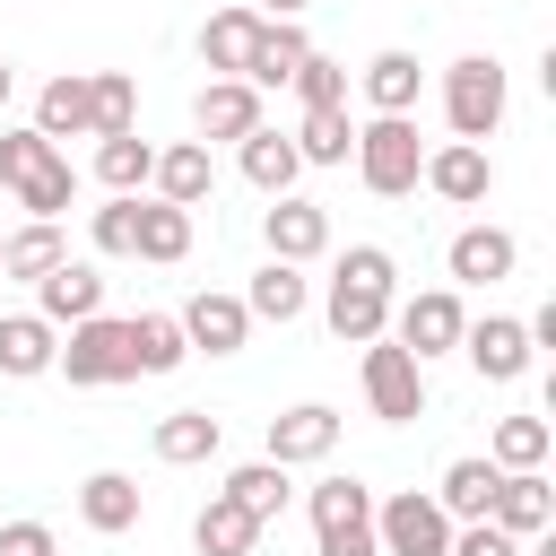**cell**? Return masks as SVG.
I'll return each instance as SVG.
<instances>
[{
    "mask_svg": "<svg viewBox=\"0 0 556 556\" xmlns=\"http://www.w3.org/2000/svg\"><path fill=\"white\" fill-rule=\"evenodd\" d=\"M391 304H400V269H391V252L382 243H348L339 252V269H330V330L348 339V348H365V339H382L391 330Z\"/></svg>",
    "mask_w": 556,
    "mask_h": 556,
    "instance_id": "1",
    "label": "cell"
},
{
    "mask_svg": "<svg viewBox=\"0 0 556 556\" xmlns=\"http://www.w3.org/2000/svg\"><path fill=\"white\" fill-rule=\"evenodd\" d=\"M0 182H9V191H17V208H35V217H61V208H70V191H78V174H70L61 139H43L35 122H26V130H0Z\"/></svg>",
    "mask_w": 556,
    "mask_h": 556,
    "instance_id": "2",
    "label": "cell"
},
{
    "mask_svg": "<svg viewBox=\"0 0 556 556\" xmlns=\"http://www.w3.org/2000/svg\"><path fill=\"white\" fill-rule=\"evenodd\" d=\"M356 182L374 191V200H408L417 191V174H426V139H417V122L408 113H374L365 130H356Z\"/></svg>",
    "mask_w": 556,
    "mask_h": 556,
    "instance_id": "3",
    "label": "cell"
},
{
    "mask_svg": "<svg viewBox=\"0 0 556 556\" xmlns=\"http://www.w3.org/2000/svg\"><path fill=\"white\" fill-rule=\"evenodd\" d=\"M313 556H382L374 547V486L365 478H321L313 486Z\"/></svg>",
    "mask_w": 556,
    "mask_h": 556,
    "instance_id": "4",
    "label": "cell"
},
{
    "mask_svg": "<svg viewBox=\"0 0 556 556\" xmlns=\"http://www.w3.org/2000/svg\"><path fill=\"white\" fill-rule=\"evenodd\" d=\"M443 122H452V139H495V122H504V70L486 61V52H469V61H452L443 70Z\"/></svg>",
    "mask_w": 556,
    "mask_h": 556,
    "instance_id": "5",
    "label": "cell"
},
{
    "mask_svg": "<svg viewBox=\"0 0 556 556\" xmlns=\"http://www.w3.org/2000/svg\"><path fill=\"white\" fill-rule=\"evenodd\" d=\"M52 365H61L70 382H130V374H139V356H130V321H113V313L70 321V348H52Z\"/></svg>",
    "mask_w": 556,
    "mask_h": 556,
    "instance_id": "6",
    "label": "cell"
},
{
    "mask_svg": "<svg viewBox=\"0 0 556 556\" xmlns=\"http://www.w3.org/2000/svg\"><path fill=\"white\" fill-rule=\"evenodd\" d=\"M365 400L382 426H417L426 417V365L400 339H365Z\"/></svg>",
    "mask_w": 556,
    "mask_h": 556,
    "instance_id": "7",
    "label": "cell"
},
{
    "mask_svg": "<svg viewBox=\"0 0 556 556\" xmlns=\"http://www.w3.org/2000/svg\"><path fill=\"white\" fill-rule=\"evenodd\" d=\"M374 547L382 556H443L452 547V513L434 495H417V486L408 495H382L374 504Z\"/></svg>",
    "mask_w": 556,
    "mask_h": 556,
    "instance_id": "8",
    "label": "cell"
},
{
    "mask_svg": "<svg viewBox=\"0 0 556 556\" xmlns=\"http://www.w3.org/2000/svg\"><path fill=\"white\" fill-rule=\"evenodd\" d=\"M391 330H400V348L426 365V356H443V348H460V330H469V313H460V295L452 287H426V295H408V304H391Z\"/></svg>",
    "mask_w": 556,
    "mask_h": 556,
    "instance_id": "9",
    "label": "cell"
},
{
    "mask_svg": "<svg viewBox=\"0 0 556 556\" xmlns=\"http://www.w3.org/2000/svg\"><path fill=\"white\" fill-rule=\"evenodd\" d=\"M434 200H452V208H478L486 191H495V156L478 148V139H443V148H426V174H417Z\"/></svg>",
    "mask_w": 556,
    "mask_h": 556,
    "instance_id": "10",
    "label": "cell"
},
{
    "mask_svg": "<svg viewBox=\"0 0 556 556\" xmlns=\"http://www.w3.org/2000/svg\"><path fill=\"white\" fill-rule=\"evenodd\" d=\"M261 243H269V261H313V252H330V208L321 200H295V191H278L269 200V217H261Z\"/></svg>",
    "mask_w": 556,
    "mask_h": 556,
    "instance_id": "11",
    "label": "cell"
},
{
    "mask_svg": "<svg viewBox=\"0 0 556 556\" xmlns=\"http://www.w3.org/2000/svg\"><path fill=\"white\" fill-rule=\"evenodd\" d=\"M35 313H43L52 330H61V321H87V313H104V269H96V261H70V252H61V261H52L43 278H35Z\"/></svg>",
    "mask_w": 556,
    "mask_h": 556,
    "instance_id": "12",
    "label": "cell"
},
{
    "mask_svg": "<svg viewBox=\"0 0 556 556\" xmlns=\"http://www.w3.org/2000/svg\"><path fill=\"white\" fill-rule=\"evenodd\" d=\"M339 452V408L330 400H304L287 417H269V460L278 469H304V460H330Z\"/></svg>",
    "mask_w": 556,
    "mask_h": 556,
    "instance_id": "13",
    "label": "cell"
},
{
    "mask_svg": "<svg viewBox=\"0 0 556 556\" xmlns=\"http://www.w3.org/2000/svg\"><path fill=\"white\" fill-rule=\"evenodd\" d=\"M460 356H469L486 382H521V374H530V330H521L513 313H486V321L460 330Z\"/></svg>",
    "mask_w": 556,
    "mask_h": 556,
    "instance_id": "14",
    "label": "cell"
},
{
    "mask_svg": "<svg viewBox=\"0 0 556 556\" xmlns=\"http://www.w3.org/2000/svg\"><path fill=\"white\" fill-rule=\"evenodd\" d=\"M486 521H495V530H513V539H539V530L556 521V486H547L539 469H504V478H495V495H486Z\"/></svg>",
    "mask_w": 556,
    "mask_h": 556,
    "instance_id": "15",
    "label": "cell"
},
{
    "mask_svg": "<svg viewBox=\"0 0 556 556\" xmlns=\"http://www.w3.org/2000/svg\"><path fill=\"white\" fill-rule=\"evenodd\" d=\"M35 130L43 139H96V87H87V70H61V78L35 87Z\"/></svg>",
    "mask_w": 556,
    "mask_h": 556,
    "instance_id": "16",
    "label": "cell"
},
{
    "mask_svg": "<svg viewBox=\"0 0 556 556\" xmlns=\"http://www.w3.org/2000/svg\"><path fill=\"white\" fill-rule=\"evenodd\" d=\"M261 26H269V17H261L252 0H226V9H217V17L200 26V61H208L217 78H243V61H252V43H261Z\"/></svg>",
    "mask_w": 556,
    "mask_h": 556,
    "instance_id": "17",
    "label": "cell"
},
{
    "mask_svg": "<svg viewBox=\"0 0 556 556\" xmlns=\"http://www.w3.org/2000/svg\"><path fill=\"white\" fill-rule=\"evenodd\" d=\"M174 321H182V339H191V348H208V356H235V348L252 339V313H243V295H208V287H200V295H191Z\"/></svg>",
    "mask_w": 556,
    "mask_h": 556,
    "instance_id": "18",
    "label": "cell"
},
{
    "mask_svg": "<svg viewBox=\"0 0 556 556\" xmlns=\"http://www.w3.org/2000/svg\"><path fill=\"white\" fill-rule=\"evenodd\" d=\"M191 122H200V139H243V130H261V87L208 78V87L191 96Z\"/></svg>",
    "mask_w": 556,
    "mask_h": 556,
    "instance_id": "19",
    "label": "cell"
},
{
    "mask_svg": "<svg viewBox=\"0 0 556 556\" xmlns=\"http://www.w3.org/2000/svg\"><path fill=\"white\" fill-rule=\"evenodd\" d=\"M148 182H156V200H174V208H200V200L217 191V165H208V139H182V148H156V165H148Z\"/></svg>",
    "mask_w": 556,
    "mask_h": 556,
    "instance_id": "20",
    "label": "cell"
},
{
    "mask_svg": "<svg viewBox=\"0 0 556 556\" xmlns=\"http://www.w3.org/2000/svg\"><path fill=\"white\" fill-rule=\"evenodd\" d=\"M443 261H452V278H460V287H495V278H513V261H521V243H513L504 226H460Z\"/></svg>",
    "mask_w": 556,
    "mask_h": 556,
    "instance_id": "21",
    "label": "cell"
},
{
    "mask_svg": "<svg viewBox=\"0 0 556 556\" xmlns=\"http://www.w3.org/2000/svg\"><path fill=\"white\" fill-rule=\"evenodd\" d=\"M235 148H243V182H252V191H269V200H278V191H295L304 156H295V139H287V130H269V122H261V130H243Z\"/></svg>",
    "mask_w": 556,
    "mask_h": 556,
    "instance_id": "22",
    "label": "cell"
},
{
    "mask_svg": "<svg viewBox=\"0 0 556 556\" xmlns=\"http://www.w3.org/2000/svg\"><path fill=\"white\" fill-rule=\"evenodd\" d=\"M148 443H156V460H165V469H191V460H217V443H226V434H217V417H208V408H174V417H156V434H148Z\"/></svg>",
    "mask_w": 556,
    "mask_h": 556,
    "instance_id": "23",
    "label": "cell"
},
{
    "mask_svg": "<svg viewBox=\"0 0 556 556\" xmlns=\"http://www.w3.org/2000/svg\"><path fill=\"white\" fill-rule=\"evenodd\" d=\"M78 521H87V530H104V539H122V530L139 521V478H122V469H96V478L78 486Z\"/></svg>",
    "mask_w": 556,
    "mask_h": 556,
    "instance_id": "24",
    "label": "cell"
},
{
    "mask_svg": "<svg viewBox=\"0 0 556 556\" xmlns=\"http://www.w3.org/2000/svg\"><path fill=\"white\" fill-rule=\"evenodd\" d=\"M304 52H313V43H304V26H295V17H269V26H261V43H252V61H243V87H287Z\"/></svg>",
    "mask_w": 556,
    "mask_h": 556,
    "instance_id": "25",
    "label": "cell"
},
{
    "mask_svg": "<svg viewBox=\"0 0 556 556\" xmlns=\"http://www.w3.org/2000/svg\"><path fill=\"white\" fill-rule=\"evenodd\" d=\"M191 539H200V556H252V547H261V521H252L235 495H208L200 521H191Z\"/></svg>",
    "mask_w": 556,
    "mask_h": 556,
    "instance_id": "26",
    "label": "cell"
},
{
    "mask_svg": "<svg viewBox=\"0 0 556 556\" xmlns=\"http://www.w3.org/2000/svg\"><path fill=\"white\" fill-rule=\"evenodd\" d=\"M52 348L61 339H52L43 313H0V374H17V382L26 374H52Z\"/></svg>",
    "mask_w": 556,
    "mask_h": 556,
    "instance_id": "27",
    "label": "cell"
},
{
    "mask_svg": "<svg viewBox=\"0 0 556 556\" xmlns=\"http://www.w3.org/2000/svg\"><path fill=\"white\" fill-rule=\"evenodd\" d=\"M130 252H139V261H182V252H191V208H174V200H139Z\"/></svg>",
    "mask_w": 556,
    "mask_h": 556,
    "instance_id": "28",
    "label": "cell"
},
{
    "mask_svg": "<svg viewBox=\"0 0 556 556\" xmlns=\"http://www.w3.org/2000/svg\"><path fill=\"white\" fill-rule=\"evenodd\" d=\"M243 313L287 330V321L304 313V278H295V261H261V269H252V287H243Z\"/></svg>",
    "mask_w": 556,
    "mask_h": 556,
    "instance_id": "29",
    "label": "cell"
},
{
    "mask_svg": "<svg viewBox=\"0 0 556 556\" xmlns=\"http://www.w3.org/2000/svg\"><path fill=\"white\" fill-rule=\"evenodd\" d=\"M348 148H356V122H348V104H304L295 156H304V165H348Z\"/></svg>",
    "mask_w": 556,
    "mask_h": 556,
    "instance_id": "30",
    "label": "cell"
},
{
    "mask_svg": "<svg viewBox=\"0 0 556 556\" xmlns=\"http://www.w3.org/2000/svg\"><path fill=\"white\" fill-rule=\"evenodd\" d=\"M365 104H374V113H408V104H417V52H400V43L374 52V61H365Z\"/></svg>",
    "mask_w": 556,
    "mask_h": 556,
    "instance_id": "31",
    "label": "cell"
},
{
    "mask_svg": "<svg viewBox=\"0 0 556 556\" xmlns=\"http://www.w3.org/2000/svg\"><path fill=\"white\" fill-rule=\"evenodd\" d=\"M130 356H139V374H174L191 356V339L174 313H130Z\"/></svg>",
    "mask_w": 556,
    "mask_h": 556,
    "instance_id": "32",
    "label": "cell"
},
{
    "mask_svg": "<svg viewBox=\"0 0 556 556\" xmlns=\"http://www.w3.org/2000/svg\"><path fill=\"white\" fill-rule=\"evenodd\" d=\"M495 478H504L495 460H452V469H443V486H434V504H443L452 521H486V495H495Z\"/></svg>",
    "mask_w": 556,
    "mask_h": 556,
    "instance_id": "33",
    "label": "cell"
},
{
    "mask_svg": "<svg viewBox=\"0 0 556 556\" xmlns=\"http://www.w3.org/2000/svg\"><path fill=\"white\" fill-rule=\"evenodd\" d=\"M148 165H156V148H148L139 130L96 139V182H104V191H139V182H148Z\"/></svg>",
    "mask_w": 556,
    "mask_h": 556,
    "instance_id": "34",
    "label": "cell"
},
{
    "mask_svg": "<svg viewBox=\"0 0 556 556\" xmlns=\"http://www.w3.org/2000/svg\"><path fill=\"white\" fill-rule=\"evenodd\" d=\"M61 252H70V243H61V226H52V217H35V226H17V235L0 243V269H9V278H43Z\"/></svg>",
    "mask_w": 556,
    "mask_h": 556,
    "instance_id": "35",
    "label": "cell"
},
{
    "mask_svg": "<svg viewBox=\"0 0 556 556\" xmlns=\"http://www.w3.org/2000/svg\"><path fill=\"white\" fill-rule=\"evenodd\" d=\"M226 495H235V504H243L252 521H269V513H287V469H278V460L261 452V460H243V469L226 478Z\"/></svg>",
    "mask_w": 556,
    "mask_h": 556,
    "instance_id": "36",
    "label": "cell"
},
{
    "mask_svg": "<svg viewBox=\"0 0 556 556\" xmlns=\"http://www.w3.org/2000/svg\"><path fill=\"white\" fill-rule=\"evenodd\" d=\"M87 87H96V139L139 130V87H130V70H87Z\"/></svg>",
    "mask_w": 556,
    "mask_h": 556,
    "instance_id": "37",
    "label": "cell"
},
{
    "mask_svg": "<svg viewBox=\"0 0 556 556\" xmlns=\"http://www.w3.org/2000/svg\"><path fill=\"white\" fill-rule=\"evenodd\" d=\"M547 443H556V426H547V417H504L486 460H495V469H539V460H547Z\"/></svg>",
    "mask_w": 556,
    "mask_h": 556,
    "instance_id": "38",
    "label": "cell"
},
{
    "mask_svg": "<svg viewBox=\"0 0 556 556\" xmlns=\"http://www.w3.org/2000/svg\"><path fill=\"white\" fill-rule=\"evenodd\" d=\"M130 226H139V191H113V200L87 217V243H96L104 261H130Z\"/></svg>",
    "mask_w": 556,
    "mask_h": 556,
    "instance_id": "39",
    "label": "cell"
},
{
    "mask_svg": "<svg viewBox=\"0 0 556 556\" xmlns=\"http://www.w3.org/2000/svg\"><path fill=\"white\" fill-rule=\"evenodd\" d=\"M287 87H295V96H304V104H348V70H339V61H330V52H304V61H295V78H287Z\"/></svg>",
    "mask_w": 556,
    "mask_h": 556,
    "instance_id": "40",
    "label": "cell"
},
{
    "mask_svg": "<svg viewBox=\"0 0 556 556\" xmlns=\"http://www.w3.org/2000/svg\"><path fill=\"white\" fill-rule=\"evenodd\" d=\"M443 556H521V539L513 530H495V521H469V530H452V547Z\"/></svg>",
    "mask_w": 556,
    "mask_h": 556,
    "instance_id": "41",
    "label": "cell"
},
{
    "mask_svg": "<svg viewBox=\"0 0 556 556\" xmlns=\"http://www.w3.org/2000/svg\"><path fill=\"white\" fill-rule=\"evenodd\" d=\"M0 556H52V530L43 521H9L0 530Z\"/></svg>",
    "mask_w": 556,
    "mask_h": 556,
    "instance_id": "42",
    "label": "cell"
},
{
    "mask_svg": "<svg viewBox=\"0 0 556 556\" xmlns=\"http://www.w3.org/2000/svg\"><path fill=\"white\" fill-rule=\"evenodd\" d=\"M252 9H261V17H304L313 0H252Z\"/></svg>",
    "mask_w": 556,
    "mask_h": 556,
    "instance_id": "43",
    "label": "cell"
},
{
    "mask_svg": "<svg viewBox=\"0 0 556 556\" xmlns=\"http://www.w3.org/2000/svg\"><path fill=\"white\" fill-rule=\"evenodd\" d=\"M9 87H17V78H9V61H0V104H9Z\"/></svg>",
    "mask_w": 556,
    "mask_h": 556,
    "instance_id": "44",
    "label": "cell"
},
{
    "mask_svg": "<svg viewBox=\"0 0 556 556\" xmlns=\"http://www.w3.org/2000/svg\"><path fill=\"white\" fill-rule=\"evenodd\" d=\"M0 243H9V235H0Z\"/></svg>",
    "mask_w": 556,
    "mask_h": 556,
    "instance_id": "45",
    "label": "cell"
}]
</instances>
